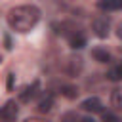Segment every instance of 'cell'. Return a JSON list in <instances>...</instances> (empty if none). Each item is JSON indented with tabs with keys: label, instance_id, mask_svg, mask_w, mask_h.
Wrapping results in <instances>:
<instances>
[{
	"label": "cell",
	"instance_id": "cell-10",
	"mask_svg": "<svg viewBox=\"0 0 122 122\" xmlns=\"http://www.w3.org/2000/svg\"><path fill=\"white\" fill-rule=\"evenodd\" d=\"M51 107H53V97H51V95L42 97L40 103H38V111H40V112H48V111H51Z\"/></svg>",
	"mask_w": 122,
	"mask_h": 122
},
{
	"label": "cell",
	"instance_id": "cell-5",
	"mask_svg": "<svg viewBox=\"0 0 122 122\" xmlns=\"http://www.w3.org/2000/svg\"><path fill=\"white\" fill-rule=\"evenodd\" d=\"M69 44H71V48H74V50H80V48H84V44H86V38H84V34H82L80 30H74L72 34H69Z\"/></svg>",
	"mask_w": 122,
	"mask_h": 122
},
{
	"label": "cell",
	"instance_id": "cell-7",
	"mask_svg": "<svg viewBox=\"0 0 122 122\" xmlns=\"http://www.w3.org/2000/svg\"><path fill=\"white\" fill-rule=\"evenodd\" d=\"M111 105L122 112V88H114L111 93Z\"/></svg>",
	"mask_w": 122,
	"mask_h": 122
},
{
	"label": "cell",
	"instance_id": "cell-2",
	"mask_svg": "<svg viewBox=\"0 0 122 122\" xmlns=\"http://www.w3.org/2000/svg\"><path fill=\"white\" fill-rule=\"evenodd\" d=\"M80 109L86 112H103V103L99 97H88L80 103Z\"/></svg>",
	"mask_w": 122,
	"mask_h": 122
},
{
	"label": "cell",
	"instance_id": "cell-12",
	"mask_svg": "<svg viewBox=\"0 0 122 122\" xmlns=\"http://www.w3.org/2000/svg\"><path fill=\"white\" fill-rule=\"evenodd\" d=\"M61 93H63L65 97L72 99V97H76V93H78V92H76V88H74V86H63V88H61Z\"/></svg>",
	"mask_w": 122,
	"mask_h": 122
},
{
	"label": "cell",
	"instance_id": "cell-9",
	"mask_svg": "<svg viewBox=\"0 0 122 122\" xmlns=\"http://www.w3.org/2000/svg\"><path fill=\"white\" fill-rule=\"evenodd\" d=\"M36 88H38V84H36V82H34L32 86H25V88H23V92L19 93V99H21V101H29V99L34 95Z\"/></svg>",
	"mask_w": 122,
	"mask_h": 122
},
{
	"label": "cell",
	"instance_id": "cell-3",
	"mask_svg": "<svg viewBox=\"0 0 122 122\" xmlns=\"http://www.w3.org/2000/svg\"><path fill=\"white\" fill-rule=\"evenodd\" d=\"M15 116H17V103L15 101H8L0 109V118L6 120V122H10V120H15Z\"/></svg>",
	"mask_w": 122,
	"mask_h": 122
},
{
	"label": "cell",
	"instance_id": "cell-1",
	"mask_svg": "<svg viewBox=\"0 0 122 122\" xmlns=\"http://www.w3.org/2000/svg\"><path fill=\"white\" fill-rule=\"evenodd\" d=\"M40 19V10L36 6H17L8 11V23L17 32H29Z\"/></svg>",
	"mask_w": 122,
	"mask_h": 122
},
{
	"label": "cell",
	"instance_id": "cell-11",
	"mask_svg": "<svg viewBox=\"0 0 122 122\" xmlns=\"http://www.w3.org/2000/svg\"><path fill=\"white\" fill-rule=\"evenodd\" d=\"M109 78L111 80H122V63H118L116 67H112L109 71Z\"/></svg>",
	"mask_w": 122,
	"mask_h": 122
},
{
	"label": "cell",
	"instance_id": "cell-16",
	"mask_svg": "<svg viewBox=\"0 0 122 122\" xmlns=\"http://www.w3.org/2000/svg\"><path fill=\"white\" fill-rule=\"evenodd\" d=\"M65 122H78V120H76L74 114H67V116H65Z\"/></svg>",
	"mask_w": 122,
	"mask_h": 122
},
{
	"label": "cell",
	"instance_id": "cell-13",
	"mask_svg": "<svg viewBox=\"0 0 122 122\" xmlns=\"http://www.w3.org/2000/svg\"><path fill=\"white\" fill-rule=\"evenodd\" d=\"M103 122H116V118L109 112H103Z\"/></svg>",
	"mask_w": 122,
	"mask_h": 122
},
{
	"label": "cell",
	"instance_id": "cell-8",
	"mask_svg": "<svg viewBox=\"0 0 122 122\" xmlns=\"http://www.w3.org/2000/svg\"><path fill=\"white\" fill-rule=\"evenodd\" d=\"M92 57H93L95 61H99V63H109V61H111L109 51H107V50H101V48L92 50Z\"/></svg>",
	"mask_w": 122,
	"mask_h": 122
},
{
	"label": "cell",
	"instance_id": "cell-4",
	"mask_svg": "<svg viewBox=\"0 0 122 122\" xmlns=\"http://www.w3.org/2000/svg\"><path fill=\"white\" fill-rule=\"evenodd\" d=\"M92 27H93V30H95V34H97L99 38H105V36L109 34V19H105V17L93 19Z\"/></svg>",
	"mask_w": 122,
	"mask_h": 122
},
{
	"label": "cell",
	"instance_id": "cell-15",
	"mask_svg": "<svg viewBox=\"0 0 122 122\" xmlns=\"http://www.w3.org/2000/svg\"><path fill=\"white\" fill-rule=\"evenodd\" d=\"M116 36H118V38L122 40V21H120V23L116 25Z\"/></svg>",
	"mask_w": 122,
	"mask_h": 122
},
{
	"label": "cell",
	"instance_id": "cell-18",
	"mask_svg": "<svg viewBox=\"0 0 122 122\" xmlns=\"http://www.w3.org/2000/svg\"><path fill=\"white\" fill-rule=\"evenodd\" d=\"M78 122H93L92 118H82V120H78Z\"/></svg>",
	"mask_w": 122,
	"mask_h": 122
},
{
	"label": "cell",
	"instance_id": "cell-14",
	"mask_svg": "<svg viewBox=\"0 0 122 122\" xmlns=\"http://www.w3.org/2000/svg\"><path fill=\"white\" fill-rule=\"evenodd\" d=\"M13 74H8V90H13Z\"/></svg>",
	"mask_w": 122,
	"mask_h": 122
},
{
	"label": "cell",
	"instance_id": "cell-6",
	"mask_svg": "<svg viewBox=\"0 0 122 122\" xmlns=\"http://www.w3.org/2000/svg\"><path fill=\"white\" fill-rule=\"evenodd\" d=\"M99 10H105V11H118L122 10V0H99Z\"/></svg>",
	"mask_w": 122,
	"mask_h": 122
},
{
	"label": "cell",
	"instance_id": "cell-17",
	"mask_svg": "<svg viewBox=\"0 0 122 122\" xmlns=\"http://www.w3.org/2000/svg\"><path fill=\"white\" fill-rule=\"evenodd\" d=\"M25 122H48V120H42V118H27Z\"/></svg>",
	"mask_w": 122,
	"mask_h": 122
}]
</instances>
